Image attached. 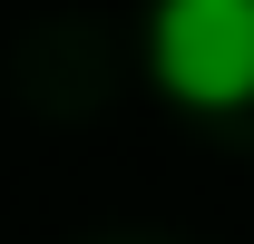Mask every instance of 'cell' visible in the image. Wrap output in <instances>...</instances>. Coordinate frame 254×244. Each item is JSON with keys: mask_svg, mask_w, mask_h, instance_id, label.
<instances>
[{"mask_svg": "<svg viewBox=\"0 0 254 244\" xmlns=\"http://www.w3.org/2000/svg\"><path fill=\"white\" fill-rule=\"evenodd\" d=\"M147 68L195 118L254 108V0H157L147 10Z\"/></svg>", "mask_w": 254, "mask_h": 244, "instance_id": "cell-1", "label": "cell"}]
</instances>
